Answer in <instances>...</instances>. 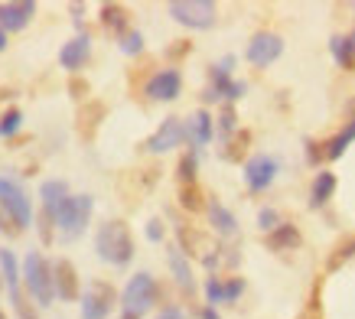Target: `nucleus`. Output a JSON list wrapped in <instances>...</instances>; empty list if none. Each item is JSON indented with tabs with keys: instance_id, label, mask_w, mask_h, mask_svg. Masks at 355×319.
Returning <instances> with one entry per match:
<instances>
[{
	"instance_id": "obj_1",
	"label": "nucleus",
	"mask_w": 355,
	"mask_h": 319,
	"mask_svg": "<svg viewBox=\"0 0 355 319\" xmlns=\"http://www.w3.org/2000/svg\"><path fill=\"white\" fill-rule=\"evenodd\" d=\"M95 251L101 261H108L114 267H128L130 257H134V238H130V228L121 218L114 222H105L95 234Z\"/></svg>"
},
{
	"instance_id": "obj_2",
	"label": "nucleus",
	"mask_w": 355,
	"mask_h": 319,
	"mask_svg": "<svg viewBox=\"0 0 355 319\" xmlns=\"http://www.w3.org/2000/svg\"><path fill=\"white\" fill-rule=\"evenodd\" d=\"M92 209H95V199H92V196H69V199L55 209L53 222L65 241H76L78 234L85 232L88 218H92Z\"/></svg>"
},
{
	"instance_id": "obj_3",
	"label": "nucleus",
	"mask_w": 355,
	"mask_h": 319,
	"mask_svg": "<svg viewBox=\"0 0 355 319\" xmlns=\"http://www.w3.org/2000/svg\"><path fill=\"white\" fill-rule=\"evenodd\" d=\"M23 280L30 287V297L40 303V307H49L55 297V280H53V267L43 255L30 251L26 261H23Z\"/></svg>"
},
{
	"instance_id": "obj_4",
	"label": "nucleus",
	"mask_w": 355,
	"mask_h": 319,
	"mask_svg": "<svg viewBox=\"0 0 355 319\" xmlns=\"http://www.w3.org/2000/svg\"><path fill=\"white\" fill-rule=\"evenodd\" d=\"M157 303V280H153L147 270H140L128 280V287L121 293V309L128 313V316H144L147 309Z\"/></svg>"
},
{
	"instance_id": "obj_5",
	"label": "nucleus",
	"mask_w": 355,
	"mask_h": 319,
	"mask_svg": "<svg viewBox=\"0 0 355 319\" xmlns=\"http://www.w3.org/2000/svg\"><path fill=\"white\" fill-rule=\"evenodd\" d=\"M232 65H235V55H225L222 62L212 65V85L205 88V101H218V98H225V101H238V98L245 95V82H235L232 78Z\"/></svg>"
},
{
	"instance_id": "obj_6",
	"label": "nucleus",
	"mask_w": 355,
	"mask_h": 319,
	"mask_svg": "<svg viewBox=\"0 0 355 319\" xmlns=\"http://www.w3.org/2000/svg\"><path fill=\"white\" fill-rule=\"evenodd\" d=\"M0 274H3V284H7V290H10V303H13L17 319H40V313H36V309L26 303V297H23V290H20V267H17L13 251H7V248H0Z\"/></svg>"
},
{
	"instance_id": "obj_7",
	"label": "nucleus",
	"mask_w": 355,
	"mask_h": 319,
	"mask_svg": "<svg viewBox=\"0 0 355 319\" xmlns=\"http://www.w3.org/2000/svg\"><path fill=\"white\" fill-rule=\"evenodd\" d=\"M170 17L189 30H209L216 23V3L212 0H173Z\"/></svg>"
},
{
	"instance_id": "obj_8",
	"label": "nucleus",
	"mask_w": 355,
	"mask_h": 319,
	"mask_svg": "<svg viewBox=\"0 0 355 319\" xmlns=\"http://www.w3.org/2000/svg\"><path fill=\"white\" fill-rule=\"evenodd\" d=\"M114 287L105 280H92L88 290L82 293V319H108V313L114 309Z\"/></svg>"
},
{
	"instance_id": "obj_9",
	"label": "nucleus",
	"mask_w": 355,
	"mask_h": 319,
	"mask_svg": "<svg viewBox=\"0 0 355 319\" xmlns=\"http://www.w3.org/2000/svg\"><path fill=\"white\" fill-rule=\"evenodd\" d=\"M0 202H3V209H7L13 218H17L20 228H26V225L33 222L30 199H26V192H23L20 182L10 180V176H0Z\"/></svg>"
},
{
	"instance_id": "obj_10",
	"label": "nucleus",
	"mask_w": 355,
	"mask_h": 319,
	"mask_svg": "<svg viewBox=\"0 0 355 319\" xmlns=\"http://www.w3.org/2000/svg\"><path fill=\"white\" fill-rule=\"evenodd\" d=\"M280 53H284V40H280L277 33H254L251 36V43H248V62L251 65H258V69H264V65L270 62H277Z\"/></svg>"
},
{
	"instance_id": "obj_11",
	"label": "nucleus",
	"mask_w": 355,
	"mask_h": 319,
	"mask_svg": "<svg viewBox=\"0 0 355 319\" xmlns=\"http://www.w3.org/2000/svg\"><path fill=\"white\" fill-rule=\"evenodd\" d=\"M183 140H186V124L180 121V117H166L160 128H157L150 137H147L144 150H150V153H166V150L180 147Z\"/></svg>"
},
{
	"instance_id": "obj_12",
	"label": "nucleus",
	"mask_w": 355,
	"mask_h": 319,
	"mask_svg": "<svg viewBox=\"0 0 355 319\" xmlns=\"http://www.w3.org/2000/svg\"><path fill=\"white\" fill-rule=\"evenodd\" d=\"M277 176V160L268 157V153H258L245 163V186L251 192H264Z\"/></svg>"
},
{
	"instance_id": "obj_13",
	"label": "nucleus",
	"mask_w": 355,
	"mask_h": 319,
	"mask_svg": "<svg viewBox=\"0 0 355 319\" xmlns=\"http://www.w3.org/2000/svg\"><path fill=\"white\" fill-rule=\"evenodd\" d=\"M180 92H183V75L176 69H160L147 82V98H153V101H176Z\"/></svg>"
},
{
	"instance_id": "obj_14",
	"label": "nucleus",
	"mask_w": 355,
	"mask_h": 319,
	"mask_svg": "<svg viewBox=\"0 0 355 319\" xmlns=\"http://www.w3.org/2000/svg\"><path fill=\"white\" fill-rule=\"evenodd\" d=\"M53 280H55V297L65 300V303H76L82 293H78V274L72 261H55L53 264Z\"/></svg>"
},
{
	"instance_id": "obj_15",
	"label": "nucleus",
	"mask_w": 355,
	"mask_h": 319,
	"mask_svg": "<svg viewBox=\"0 0 355 319\" xmlns=\"http://www.w3.org/2000/svg\"><path fill=\"white\" fill-rule=\"evenodd\" d=\"M241 293H245V280H241V277H228V280L209 277V280H205V297H209L212 307H218V303H235Z\"/></svg>"
},
{
	"instance_id": "obj_16",
	"label": "nucleus",
	"mask_w": 355,
	"mask_h": 319,
	"mask_svg": "<svg viewBox=\"0 0 355 319\" xmlns=\"http://www.w3.org/2000/svg\"><path fill=\"white\" fill-rule=\"evenodd\" d=\"M36 13V3L33 0H17V3H0V26L3 30H23L26 23L33 20Z\"/></svg>"
},
{
	"instance_id": "obj_17",
	"label": "nucleus",
	"mask_w": 355,
	"mask_h": 319,
	"mask_svg": "<svg viewBox=\"0 0 355 319\" xmlns=\"http://www.w3.org/2000/svg\"><path fill=\"white\" fill-rule=\"evenodd\" d=\"M88 55H92V40L82 33V36H76V40H69V43L62 46L59 62H62V69H69V72H78V69L88 62Z\"/></svg>"
},
{
	"instance_id": "obj_18",
	"label": "nucleus",
	"mask_w": 355,
	"mask_h": 319,
	"mask_svg": "<svg viewBox=\"0 0 355 319\" xmlns=\"http://www.w3.org/2000/svg\"><path fill=\"white\" fill-rule=\"evenodd\" d=\"M216 134V124H212V114L209 111H196L189 121H186V140L193 147H205L209 140Z\"/></svg>"
},
{
	"instance_id": "obj_19",
	"label": "nucleus",
	"mask_w": 355,
	"mask_h": 319,
	"mask_svg": "<svg viewBox=\"0 0 355 319\" xmlns=\"http://www.w3.org/2000/svg\"><path fill=\"white\" fill-rule=\"evenodd\" d=\"M101 121H105V105L101 101H85L78 107V134H82V140H95Z\"/></svg>"
},
{
	"instance_id": "obj_20",
	"label": "nucleus",
	"mask_w": 355,
	"mask_h": 319,
	"mask_svg": "<svg viewBox=\"0 0 355 319\" xmlns=\"http://www.w3.org/2000/svg\"><path fill=\"white\" fill-rule=\"evenodd\" d=\"M300 232H297V225L291 222H280L274 232L268 234V248L270 251H293V248H300Z\"/></svg>"
},
{
	"instance_id": "obj_21",
	"label": "nucleus",
	"mask_w": 355,
	"mask_h": 319,
	"mask_svg": "<svg viewBox=\"0 0 355 319\" xmlns=\"http://www.w3.org/2000/svg\"><path fill=\"white\" fill-rule=\"evenodd\" d=\"M352 140H355V117H349V121H345V128L339 130L336 137H329L326 144H320V153H323L326 160H339Z\"/></svg>"
},
{
	"instance_id": "obj_22",
	"label": "nucleus",
	"mask_w": 355,
	"mask_h": 319,
	"mask_svg": "<svg viewBox=\"0 0 355 319\" xmlns=\"http://www.w3.org/2000/svg\"><path fill=\"white\" fill-rule=\"evenodd\" d=\"M209 222H212V228H216L222 238H232V234L238 232L235 215L228 212V209L218 202V199H212V202H209Z\"/></svg>"
},
{
	"instance_id": "obj_23",
	"label": "nucleus",
	"mask_w": 355,
	"mask_h": 319,
	"mask_svg": "<svg viewBox=\"0 0 355 319\" xmlns=\"http://www.w3.org/2000/svg\"><path fill=\"white\" fill-rule=\"evenodd\" d=\"M336 192V176L329 170L316 173V180H313V189H310V205L313 209H320V205H326L329 199H333Z\"/></svg>"
},
{
	"instance_id": "obj_24",
	"label": "nucleus",
	"mask_w": 355,
	"mask_h": 319,
	"mask_svg": "<svg viewBox=\"0 0 355 319\" xmlns=\"http://www.w3.org/2000/svg\"><path fill=\"white\" fill-rule=\"evenodd\" d=\"M170 270L176 277V284L186 290V293H193V267L186 261L183 248H170Z\"/></svg>"
},
{
	"instance_id": "obj_25",
	"label": "nucleus",
	"mask_w": 355,
	"mask_h": 319,
	"mask_svg": "<svg viewBox=\"0 0 355 319\" xmlns=\"http://www.w3.org/2000/svg\"><path fill=\"white\" fill-rule=\"evenodd\" d=\"M101 23H105V30H111L114 36H128V10L121 7V3H105L101 7Z\"/></svg>"
},
{
	"instance_id": "obj_26",
	"label": "nucleus",
	"mask_w": 355,
	"mask_h": 319,
	"mask_svg": "<svg viewBox=\"0 0 355 319\" xmlns=\"http://www.w3.org/2000/svg\"><path fill=\"white\" fill-rule=\"evenodd\" d=\"M329 53L339 62V69H355V49L349 43V36H333L329 40Z\"/></svg>"
},
{
	"instance_id": "obj_27",
	"label": "nucleus",
	"mask_w": 355,
	"mask_h": 319,
	"mask_svg": "<svg viewBox=\"0 0 355 319\" xmlns=\"http://www.w3.org/2000/svg\"><path fill=\"white\" fill-rule=\"evenodd\" d=\"M352 257H355V234L333 248V255H329V261H326V270H339V267H343L345 261H352Z\"/></svg>"
},
{
	"instance_id": "obj_28",
	"label": "nucleus",
	"mask_w": 355,
	"mask_h": 319,
	"mask_svg": "<svg viewBox=\"0 0 355 319\" xmlns=\"http://www.w3.org/2000/svg\"><path fill=\"white\" fill-rule=\"evenodd\" d=\"M202 199H205V196H202V189H199L196 182H189V186H180V205H183L186 212H199V209H209Z\"/></svg>"
},
{
	"instance_id": "obj_29",
	"label": "nucleus",
	"mask_w": 355,
	"mask_h": 319,
	"mask_svg": "<svg viewBox=\"0 0 355 319\" xmlns=\"http://www.w3.org/2000/svg\"><path fill=\"white\" fill-rule=\"evenodd\" d=\"M248 144H251V134H248V130H238L235 137L228 140V147L222 150V157H225V160H232V163H235V160H241V157H245Z\"/></svg>"
},
{
	"instance_id": "obj_30",
	"label": "nucleus",
	"mask_w": 355,
	"mask_h": 319,
	"mask_svg": "<svg viewBox=\"0 0 355 319\" xmlns=\"http://www.w3.org/2000/svg\"><path fill=\"white\" fill-rule=\"evenodd\" d=\"M196 170H199V157L189 150V153H183V157H180L176 176H180V182H183V186H189V182H196Z\"/></svg>"
},
{
	"instance_id": "obj_31",
	"label": "nucleus",
	"mask_w": 355,
	"mask_h": 319,
	"mask_svg": "<svg viewBox=\"0 0 355 319\" xmlns=\"http://www.w3.org/2000/svg\"><path fill=\"white\" fill-rule=\"evenodd\" d=\"M20 124H23V114L17 107L3 111V114H0V137H13V134L20 130Z\"/></svg>"
},
{
	"instance_id": "obj_32",
	"label": "nucleus",
	"mask_w": 355,
	"mask_h": 319,
	"mask_svg": "<svg viewBox=\"0 0 355 319\" xmlns=\"http://www.w3.org/2000/svg\"><path fill=\"white\" fill-rule=\"evenodd\" d=\"M140 49H144V36H140L137 30L128 33V36H121V53L124 55H137Z\"/></svg>"
},
{
	"instance_id": "obj_33",
	"label": "nucleus",
	"mask_w": 355,
	"mask_h": 319,
	"mask_svg": "<svg viewBox=\"0 0 355 319\" xmlns=\"http://www.w3.org/2000/svg\"><path fill=\"white\" fill-rule=\"evenodd\" d=\"M0 232H7L10 238H17V234L23 232L20 225H17V218H13V215L7 212V209H3V202H0Z\"/></svg>"
},
{
	"instance_id": "obj_34",
	"label": "nucleus",
	"mask_w": 355,
	"mask_h": 319,
	"mask_svg": "<svg viewBox=\"0 0 355 319\" xmlns=\"http://www.w3.org/2000/svg\"><path fill=\"white\" fill-rule=\"evenodd\" d=\"M258 225H261V232H274V228H277L280 225V218H277V212H274V209H261L258 212Z\"/></svg>"
},
{
	"instance_id": "obj_35",
	"label": "nucleus",
	"mask_w": 355,
	"mask_h": 319,
	"mask_svg": "<svg viewBox=\"0 0 355 319\" xmlns=\"http://www.w3.org/2000/svg\"><path fill=\"white\" fill-rule=\"evenodd\" d=\"M218 130H222V134H232V130H235V107L232 105L222 107V114H218Z\"/></svg>"
},
{
	"instance_id": "obj_36",
	"label": "nucleus",
	"mask_w": 355,
	"mask_h": 319,
	"mask_svg": "<svg viewBox=\"0 0 355 319\" xmlns=\"http://www.w3.org/2000/svg\"><path fill=\"white\" fill-rule=\"evenodd\" d=\"M147 238H150V241H163V222L160 218H150V222H147Z\"/></svg>"
},
{
	"instance_id": "obj_37",
	"label": "nucleus",
	"mask_w": 355,
	"mask_h": 319,
	"mask_svg": "<svg viewBox=\"0 0 355 319\" xmlns=\"http://www.w3.org/2000/svg\"><path fill=\"white\" fill-rule=\"evenodd\" d=\"M69 92H72V98L88 95V82H85V78H82V82H78V78H72V82H69Z\"/></svg>"
},
{
	"instance_id": "obj_38",
	"label": "nucleus",
	"mask_w": 355,
	"mask_h": 319,
	"mask_svg": "<svg viewBox=\"0 0 355 319\" xmlns=\"http://www.w3.org/2000/svg\"><path fill=\"white\" fill-rule=\"evenodd\" d=\"M157 319H186V313L180 307H166V309H160V316Z\"/></svg>"
},
{
	"instance_id": "obj_39",
	"label": "nucleus",
	"mask_w": 355,
	"mask_h": 319,
	"mask_svg": "<svg viewBox=\"0 0 355 319\" xmlns=\"http://www.w3.org/2000/svg\"><path fill=\"white\" fill-rule=\"evenodd\" d=\"M189 49H193V43H186V40H180V43H176V46H170V55H173V59H176V55H186V53H189Z\"/></svg>"
},
{
	"instance_id": "obj_40",
	"label": "nucleus",
	"mask_w": 355,
	"mask_h": 319,
	"mask_svg": "<svg viewBox=\"0 0 355 319\" xmlns=\"http://www.w3.org/2000/svg\"><path fill=\"white\" fill-rule=\"evenodd\" d=\"M202 319H218L216 307H205V309H202Z\"/></svg>"
},
{
	"instance_id": "obj_41",
	"label": "nucleus",
	"mask_w": 355,
	"mask_h": 319,
	"mask_svg": "<svg viewBox=\"0 0 355 319\" xmlns=\"http://www.w3.org/2000/svg\"><path fill=\"white\" fill-rule=\"evenodd\" d=\"M0 49H7V30L0 26Z\"/></svg>"
},
{
	"instance_id": "obj_42",
	"label": "nucleus",
	"mask_w": 355,
	"mask_h": 319,
	"mask_svg": "<svg viewBox=\"0 0 355 319\" xmlns=\"http://www.w3.org/2000/svg\"><path fill=\"white\" fill-rule=\"evenodd\" d=\"M349 43H352V49H355V30H352V33H349Z\"/></svg>"
},
{
	"instance_id": "obj_43",
	"label": "nucleus",
	"mask_w": 355,
	"mask_h": 319,
	"mask_svg": "<svg viewBox=\"0 0 355 319\" xmlns=\"http://www.w3.org/2000/svg\"><path fill=\"white\" fill-rule=\"evenodd\" d=\"M121 319H137V316H128V313H121Z\"/></svg>"
},
{
	"instance_id": "obj_44",
	"label": "nucleus",
	"mask_w": 355,
	"mask_h": 319,
	"mask_svg": "<svg viewBox=\"0 0 355 319\" xmlns=\"http://www.w3.org/2000/svg\"><path fill=\"white\" fill-rule=\"evenodd\" d=\"M0 319H7V313H3V309H0Z\"/></svg>"
}]
</instances>
